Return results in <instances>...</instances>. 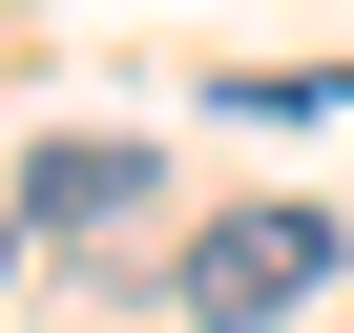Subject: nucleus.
<instances>
[{"instance_id":"1","label":"nucleus","mask_w":354,"mask_h":333,"mask_svg":"<svg viewBox=\"0 0 354 333\" xmlns=\"http://www.w3.org/2000/svg\"><path fill=\"white\" fill-rule=\"evenodd\" d=\"M333 292V209H209L188 229V333H271Z\"/></svg>"},{"instance_id":"2","label":"nucleus","mask_w":354,"mask_h":333,"mask_svg":"<svg viewBox=\"0 0 354 333\" xmlns=\"http://www.w3.org/2000/svg\"><path fill=\"white\" fill-rule=\"evenodd\" d=\"M146 188H167V166H146V146H104V125H63V146L21 166V209H42V229H125Z\"/></svg>"}]
</instances>
